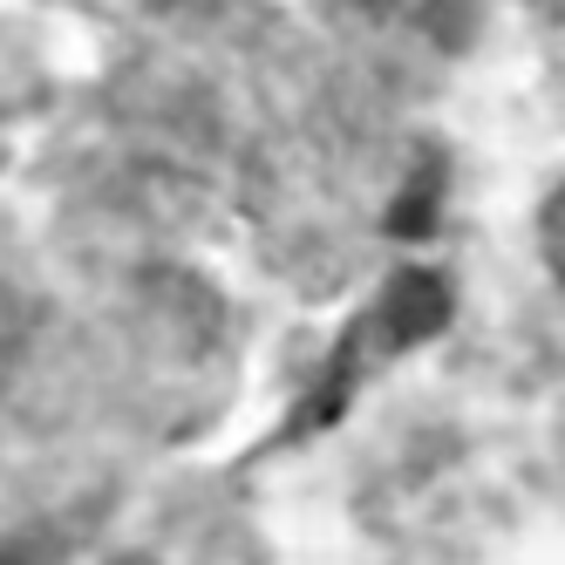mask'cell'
Returning <instances> with one entry per match:
<instances>
[{"label":"cell","mask_w":565,"mask_h":565,"mask_svg":"<svg viewBox=\"0 0 565 565\" xmlns=\"http://www.w3.org/2000/svg\"><path fill=\"white\" fill-rule=\"evenodd\" d=\"M443 328H450V279L409 266V273H395L388 294L369 307V328H361V341H375L382 354H402V348H416V341H429V334H443Z\"/></svg>","instance_id":"cell-1"},{"label":"cell","mask_w":565,"mask_h":565,"mask_svg":"<svg viewBox=\"0 0 565 565\" xmlns=\"http://www.w3.org/2000/svg\"><path fill=\"white\" fill-rule=\"evenodd\" d=\"M436 212H443V157H423L409 171V184H402V198L388 205V232L395 238H429Z\"/></svg>","instance_id":"cell-2"},{"label":"cell","mask_w":565,"mask_h":565,"mask_svg":"<svg viewBox=\"0 0 565 565\" xmlns=\"http://www.w3.org/2000/svg\"><path fill=\"white\" fill-rule=\"evenodd\" d=\"M545 259H552L558 287H565V184L552 191V205H545Z\"/></svg>","instance_id":"cell-3"}]
</instances>
